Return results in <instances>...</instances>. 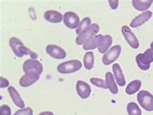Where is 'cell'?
I'll return each mask as SVG.
<instances>
[{
    "label": "cell",
    "instance_id": "cell-9",
    "mask_svg": "<svg viewBox=\"0 0 153 115\" xmlns=\"http://www.w3.org/2000/svg\"><path fill=\"white\" fill-rule=\"evenodd\" d=\"M46 52L51 57L57 59H64L67 56L65 50L56 45H48L46 47Z\"/></svg>",
    "mask_w": 153,
    "mask_h": 115
},
{
    "label": "cell",
    "instance_id": "cell-16",
    "mask_svg": "<svg viewBox=\"0 0 153 115\" xmlns=\"http://www.w3.org/2000/svg\"><path fill=\"white\" fill-rule=\"evenodd\" d=\"M112 70H113L114 75L116 82H117V84L121 87H123L126 84V82L124 75L122 73V69H121L118 63H114L112 65Z\"/></svg>",
    "mask_w": 153,
    "mask_h": 115
},
{
    "label": "cell",
    "instance_id": "cell-1",
    "mask_svg": "<svg viewBox=\"0 0 153 115\" xmlns=\"http://www.w3.org/2000/svg\"><path fill=\"white\" fill-rule=\"evenodd\" d=\"M82 67V63L78 59H73L60 63L58 65V72L60 74H71L78 71Z\"/></svg>",
    "mask_w": 153,
    "mask_h": 115
},
{
    "label": "cell",
    "instance_id": "cell-11",
    "mask_svg": "<svg viewBox=\"0 0 153 115\" xmlns=\"http://www.w3.org/2000/svg\"><path fill=\"white\" fill-rule=\"evenodd\" d=\"M152 15V13L151 11L148 10L144 12L132 19L130 23V26L132 28H136V27L142 26L145 23L149 20Z\"/></svg>",
    "mask_w": 153,
    "mask_h": 115
},
{
    "label": "cell",
    "instance_id": "cell-30",
    "mask_svg": "<svg viewBox=\"0 0 153 115\" xmlns=\"http://www.w3.org/2000/svg\"><path fill=\"white\" fill-rule=\"evenodd\" d=\"M38 115H54V113L51 111H45V112H42Z\"/></svg>",
    "mask_w": 153,
    "mask_h": 115
},
{
    "label": "cell",
    "instance_id": "cell-21",
    "mask_svg": "<svg viewBox=\"0 0 153 115\" xmlns=\"http://www.w3.org/2000/svg\"><path fill=\"white\" fill-rule=\"evenodd\" d=\"M23 44V42L16 37H12L9 39V45L11 47L12 50L16 56L19 58V48L21 45Z\"/></svg>",
    "mask_w": 153,
    "mask_h": 115
},
{
    "label": "cell",
    "instance_id": "cell-12",
    "mask_svg": "<svg viewBox=\"0 0 153 115\" xmlns=\"http://www.w3.org/2000/svg\"><path fill=\"white\" fill-rule=\"evenodd\" d=\"M105 36L102 34H98L94 38H92L90 41H88L83 45V48L85 50H93L96 48H99L101 46L102 43L104 40Z\"/></svg>",
    "mask_w": 153,
    "mask_h": 115
},
{
    "label": "cell",
    "instance_id": "cell-29",
    "mask_svg": "<svg viewBox=\"0 0 153 115\" xmlns=\"http://www.w3.org/2000/svg\"><path fill=\"white\" fill-rule=\"evenodd\" d=\"M108 3H109L111 9L115 10L117 9L118 7L119 1H117V0H116V1H111V0H109V1H108Z\"/></svg>",
    "mask_w": 153,
    "mask_h": 115
},
{
    "label": "cell",
    "instance_id": "cell-22",
    "mask_svg": "<svg viewBox=\"0 0 153 115\" xmlns=\"http://www.w3.org/2000/svg\"><path fill=\"white\" fill-rule=\"evenodd\" d=\"M112 43V38L111 37V36L108 34L105 36L104 40L101 46L98 48V51L102 54L105 53L107 51V50L110 48Z\"/></svg>",
    "mask_w": 153,
    "mask_h": 115
},
{
    "label": "cell",
    "instance_id": "cell-10",
    "mask_svg": "<svg viewBox=\"0 0 153 115\" xmlns=\"http://www.w3.org/2000/svg\"><path fill=\"white\" fill-rule=\"evenodd\" d=\"M76 91L78 96L82 98V99H87L89 97L91 93V88L90 85H88L87 83L82 81L78 80L76 83Z\"/></svg>",
    "mask_w": 153,
    "mask_h": 115
},
{
    "label": "cell",
    "instance_id": "cell-6",
    "mask_svg": "<svg viewBox=\"0 0 153 115\" xmlns=\"http://www.w3.org/2000/svg\"><path fill=\"white\" fill-rule=\"evenodd\" d=\"M122 52V47L120 45H114L102 57V62L104 65H109L117 59Z\"/></svg>",
    "mask_w": 153,
    "mask_h": 115
},
{
    "label": "cell",
    "instance_id": "cell-31",
    "mask_svg": "<svg viewBox=\"0 0 153 115\" xmlns=\"http://www.w3.org/2000/svg\"><path fill=\"white\" fill-rule=\"evenodd\" d=\"M151 49L153 51V42L151 43Z\"/></svg>",
    "mask_w": 153,
    "mask_h": 115
},
{
    "label": "cell",
    "instance_id": "cell-20",
    "mask_svg": "<svg viewBox=\"0 0 153 115\" xmlns=\"http://www.w3.org/2000/svg\"><path fill=\"white\" fill-rule=\"evenodd\" d=\"M83 63L84 67L87 70H91L94 67V53L92 52H87L84 55L83 57Z\"/></svg>",
    "mask_w": 153,
    "mask_h": 115
},
{
    "label": "cell",
    "instance_id": "cell-23",
    "mask_svg": "<svg viewBox=\"0 0 153 115\" xmlns=\"http://www.w3.org/2000/svg\"><path fill=\"white\" fill-rule=\"evenodd\" d=\"M91 25V19L90 18L86 17L83 18L82 22L79 23V24L76 29V33L78 36L81 34L83 32L86 30L88 27Z\"/></svg>",
    "mask_w": 153,
    "mask_h": 115
},
{
    "label": "cell",
    "instance_id": "cell-14",
    "mask_svg": "<svg viewBox=\"0 0 153 115\" xmlns=\"http://www.w3.org/2000/svg\"><path fill=\"white\" fill-rule=\"evenodd\" d=\"M8 91H9V93L12 98V100H13V102L14 103V104L19 108H24V107L25 105V103H24L21 96H20V95L18 93L17 90L14 87L10 86L9 88H8Z\"/></svg>",
    "mask_w": 153,
    "mask_h": 115
},
{
    "label": "cell",
    "instance_id": "cell-24",
    "mask_svg": "<svg viewBox=\"0 0 153 115\" xmlns=\"http://www.w3.org/2000/svg\"><path fill=\"white\" fill-rule=\"evenodd\" d=\"M127 111L128 115H142V111L135 102L128 103Z\"/></svg>",
    "mask_w": 153,
    "mask_h": 115
},
{
    "label": "cell",
    "instance_id": "cell-8",
    "mask_svg": "<svg viewBox=\"0 0 153 115\" xmlns=\"http://www.w3.org/2000/svg\"><path fill=\"white\" fill-rule=\"evenodd\" d=\"M63 23L68 29L78 28L79 23V18L73 12H67L63 16Z\"/></svg>",
    "mask_w": 153,
    "mask_h": 115
},
{
    "label": "cell",
    "instance_id": "cell-18",
    "mask_svg": "<svg viewBox=\"0 0 153 115\" xmlns=\"http://www.w3.org/2000/svg\"><path fill=\"white\" fill-rule=\"evenodd\" d=\"M153 0H146V1H140V0H132V4L134 9L138 11H145L149 8Z\"/></svg>",
    "mask_w": 153,
    "mask_h": 115
},
{
    "label": "cell",
    "instance_id": "cell-28",
    "mask_svg": "<svg viewBox=\"0 0 153 115\" xmlns=\"http://www.w3.org/2000/svg\"><path fill=\"white\" fill-rule=\"evenodd\" d=\"M9 82L8 81L6 78L1 76V80H0V87H1V89L5 88V87L9 86Z\"/></svg>",
    "mask_w": 153,
    "mask_h": 115
},
{
    "label": "cell",
    "instance_id": "cell-26",
    "mask_svg": "<svg viewBox=\"0 0 153 115\" xmlns=\"http://www.w3.org/2000/svg\"><path fill=\"white\" fill-rule=\"evenodd\" d=\"M14 115H33V110L30 108H27L17 111Z\"/></svg>",
    "mask_w": 153,
    "mask_h": 115
},
{
    "label": "cell",
    "instance_id": "cell-15",
    "mask_svg": "<svg viewBox=\"0 0 153 115\" xmlns=\"http://www.w3.org/2000/svg\"><path fill=\"white\" fill-rule=\"evenodd\" d=\"M39 77L40 76H38V75L25 74L20 78L19 85L23 87H28L37 82L39 79Z\"/></svg>",
    "mask_w": 153,
    "mask_h": 115
},
{
    "label": "cell",
    "instance_id": "cell-4",
    "mask_svg": "<svg viewBox=\"0 0 153 115\" xmlns=\"http://www.w3.org/2000/svg\"><path fill=\"white\" fill-rule=\"evenodd\" d=\"M23 70L25 74L40 76L43 73V67L41 63L36 59H27L23 65Z\"/></svg>",
    "mask_w": 153,
    "mask_h": 115
},
{
    "label": "cell",
    "instance_id": "cell-27",
    "mask_svg": "<svg viewBox=\"0 0 153 115\" xmlns=\"http://www.w3.org/2000/svg\"><path fill=\"white\" fill-rule=\"evenodd\" d=\"M0 115H11L10 107L7 105H2L0 108Z\"/></svg>",
    "mask_w": 153,
    "mask_h": 115
},
{
    "label": "cell",
    "instance_id": "cell-5",
    "mask_svg": "<svg viewBox=\"0 0 153 115\" xmlns=\"http://www.w3.org/2000/svg\"><path fill=\"white\" fill-rule=\"evenodd\" d=\"M137 100L143 109L147 111H153V95L147 91H141L137 94Z\"/></svg>",
    "mask_w": 153,
    "mask_h": 115
},
{
    "label": "cell",
    "instance_id": "cell-2",
    "mask_svg": "<svg viewBox=\"0 0 153 115\" xmlns=\"http://www.w3.org/2000/svg\"><path fill=\"white\" fill-rule=\"evenodd\" d=\"M136 62L140 69L142 70H147L150 68L151 63L153 62V51L149 49L144 53H141L136 56Z\"/></svg>",
    "mask_w": 153,
    "mask_h": 115
},
{
    "label": "cell",
    "instance_id": "cell-19",
    "mask_svg": "<svg viewBox=\"0 0 153 115\" xmlns=\"http://www.w3.org/2000/svg\"><path fill=\"white\" fill-rule=\"evenodd\" d=\"M142 86V82L138 80H136L131 82L126 89V93L128 95H132L136 93L140 90Z\"/></svg>",
    "mask_w": 153,
    "mask_h": 115
},
{
    "label": "cell",
    "instance_id": "cell-17",
    "mask_svg": "<svg viewBox=\"0 0 153 115\" xmlns=\"http://www.w3.org/2000/svg\"><path fill=\"white\" fill-rule=\"evenodd\" d=\"M105 82L107 88L109 89L110 92L112 94H116L118 93V88L117 85L116 84L113 75L111 72H107L105 74Z\"/></svg>",
    "mask_w": 153,
    "mask_h": 115
},
{
    "label": "cell",
    "instance_id": "cell-3",
    "mask_svg": "<svg viewBox=\"0 0 153 115\" xmlns=\"http://www.w3.org/2000/svg\"><path fill=\"white\" fill-rule=\"evenodd\" d=\"M99 30L100 26L98 24H96V23L92 24L86 30L83 32L81 34L76 38V44L78 45L85 44L88 41H90L92 38H94Z\"/></svg>",
    "mask_w": 153,
    "mask_h": 115
},
{
    "label": "cell",
    "instance_id": "cell-25",
    "mask_svg": "<svg viewBox=\"0 0 153 115\" xmlns=\"http://www.w3.org/2000/svg\"><path fill=\"white\" fill-rule=\"evenodd\" d=\"M90 82L92 84H93L94 86L100 87L104 89H107V86L106 84V82H105L102 79L96 78H91L90 79Z\"/></svg>",
    "mask_w": 153,
    "mask_h": 115
},
{
    "label": "cell",
    "instance_id": "cell-13",
    "mask_svg": "<svg viewBox=\"0 0 153 115\" xmlns=\"http://www.w3.org/2000/svg\"><path fill=\"white\" fill-rule=\"evenodd\" d=\"M63 16L58 11L50 10L44 13V18L48 22L52 23H59L62 21Z\"/></svg>",
    "mask_w": 153,
    "mask_h": 115
},
{
    "label": "cell",
    "instance_id": "cell-7",
    "mask_svg": "<svg viewBox=\"0 0 153 115\" xmlns=\"http://www.w3.org/2000/svg\"><path fill=\"white\" fill-rule=\"evenodd\" d=\"M122 33L126 42L132 49H136L138 48L140 45L138 39L135 34L131 31L129 27L127 25L123 26L122 27Z\"/></svg>",
    "mask_w": 153,
    "mask_h": 115
}]
</instances>
